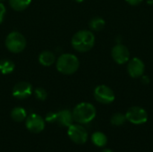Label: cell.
<instances>
[{
    "label": "cell",
    "instance_id": "obj_25",
    "mask_svg": "<svg viewBox=\"0 0 153 152\" xmlns=\"http://www.w3.org/2000/svg\"><path fill=\"white\" fill-rule=\"evenodd\" d=\"M74 2H76V3H82V2H83L84 0H74Z\"/></svg>",
    "mask_w": 153,
    "mask_h": 152
},
{
    "label": "cell",
    "instance_id": "obj_26",
    "mask_svg": "<svg viewBox=\"0 0 153 152\" xmlns=\"http://www.w3.org/2000/svg\"><path fill=\"white\" fill-rule=\"evenodd\" d=\"M0 1H2V0H0Z\"/></svg>",
    "mask_w": 153,
    "mask_h": 152
},
{
    "label": "cell",
    "instance_id": "obj_21",
    "mask_svg": "<svg viewBox=\"0 0 153 152\" xmlns=\"http://www.w3.org/2000/svg\"><path fill=\"white\" fill-rule=\"evenodd\" d=\"M5 13H6V9L4 4L0 3V24L4 22V17H5Z\"/></svg>",
    "mask_w": 153,
    "mask_h": 152
},
{
    "label": "cell",
    "instance_id": "obj_13",
    "mask_svg": "<svg viewBox=\"0 0 153 152\" xmlns=\"http://www.w3.org/2000/svg\"><path fill=\"white\" fill-rule=\"evenodd\" d=\"M39 62L43 66H51L56 62V56L53 52L49 50H44L39 56Z\"/></svg>",
    "mask_w": 153,
    "mask_h": 152
},
{
    "label": "cell",
    "instance_id": "obj_11",
    "mask_svg": "<svg viewBox=\"0 0 153 152\" xmlns=\"http://www.w3.org/2000/svg\"><path fill=\"white\" fill-rule=\"evenodd\" d=\"M145 71V65L139 57H133L129 59L127 64V72L132 78H140L143 75Z\"/></svg>",
    "mask_w": 153,
    "mask_h": 152
},
{
    "label": "cell",
    "instance_id": "obj_19",
    "mask_svg": "<svg viewBox=\"0 0 153 152\" xmlns=\"http://www.w3.org/2000/svg\"><path fill=\"white\" fill-rule=\"evenodd\" d=\"M126 121H127L126 116L122 113H115L110 118V123L114 126H121L126 123Z\"/></svg>",
    "mask_w": 153,
    "mask_h": 152
},
{
    "label": "cell",
    "instance_id": "obj_24",
    "mask_svg": "<svg viewBox=\"0 0 153 152\" xmlns=\"http://www.w3.org/2000/svg\"><path fill=\"white\" fill-rule=\"evenodd\" d=\"M100 152H114L113 151H111V150H109V149H104V150H102Z\"/></svg>",
    "mask_w": 153,
    "mask_h": 152
},
{
    "label": "cell",
    "instance_id": "obj_5",
    "mask_svg": "<svg viewBox=\"0 0 153 152\" xmlns=\"http://www.w3.org/2000/svg\"><path fill=\"white\" fill-rule=\"evenodd\" d=\"M67 133L71 141L76 144H83L88 140V132L81 124H72L68 127Z\"/></svg>",
    "mask_w": 153,
    "mask_h": 152
},
{
    "label": "cell",
    "instance_id": "obj_6",
    "mask_svg": "<svg viewBox=\"0 0 153 152\" xmlns=\"http://www.w3.org/2000/svg\"><path fill=\"white\" fill-rule=\"evenodd\" d=\"M95 99L101 104L108 105L115 100V93L111 88L107 85H99L95 88L93 92Z\"/></svg>",
    "mask_w": 153,
    "mask_h": 152
},
{
    "label": "cell",
    "instance_id": "obj_7",
    "mask_svg": "<svg viewBox=\"0 0 153 152\" xmlns=\"http://www.w3.org/2000/svg\"><path fill=\"white\" fill-rule=\"evenodd\" d=\"M126 116V120L134 125H143L148 121V114L146 110L138 106L130 108L127 110Z\"/></svg>",
    "mask_w": 153,
    "mask_h": 152
},
{
    "label": "cell",
    "instance_id": "obj_4",
    "mask_svg": "<svg viewBox=\"0 0 153 152\" xmlns=\"http://www.w3.org/2000/svg\"><path fill=\"white\" fill-rule=\"evenodd\" d=\"M5 47L12 53H21L26 47V39L19 31H12L5 39Z\"/></svg>",
    "mask_w": 153,
    "mask_h": 152
},
{
    "label": "cell",
    "instance_id": "obj_10",
    "mask_svg": "<svg viewBox=\"0 0 153 152\" xmlns=\"http://www.w3.org/2000/svg\"><path fill=\"white\" fill-rule=\"evenodd\" d=\"M26 128L33 133H39L42 132L45 128V121L44 119L37 114H31L27 116L25 121Z\"/></svg>",
    "mask_w": 153,
    "mask_h": 152
},
{
    "label": "cell",
    "instance_id": "obj_12",
    "mask_svg": "<svg viewBox=\"0 0 153 152\" xmlns=\"http://www.w3.org/2000/svg\"><path fill=\"white\" fill-rule=\"evenodd\" d=\"M74 122L73 113L68 109L60 110L55 113V123L63 127H69Z\"/></svg>",
    "mask_w": 153,
    "mask_h": 152
},
{
    "label": "cell",
    "instance_id": "obj_18",
    "mask_svg": "<svg viewBox=\"0 0 153 152\" xmlns=\"http://www.w3.org/2000/svg\"><path fill=\"white\" fill-rule=\"evenodd\" d=\"M89 27L93 31H100L105 27V20L99 16L93 17L89 22Z\"/></svg>",
    "mask_w": 153,
    "mask_h": 152
},
{
    "label": "cell",
    "instance_id": "obj_23",
    "mask_svg": "<svg viewBox=\"0 0 153 152\" xmlns=\"http://www.w3.org/2000/svg\"><path fill=\"white\" fill-rule=\"evenodd\" d=\"M142 77H143V78H142V79H143V80H142V82H143V83H145V84H146V83H149V82H150L149 77H147V76H143V75Z\"/></svg>",
    "mask_w": 153,
    "mask_h": 152
},
{
    "label": "cell",
    "instance_id": "obj_3",
    "mask_svg": "<svg viewBox=\"0 0 153 152\" xmlns=\"http://www.w3.org/2000/svg\"><path fill=\"white\" fill-rule=\"evenodd\" d=\"M74 121L78 124L84 125L91 122L96 116L95 107L88 102H82L78 104L73 110Z\"/></svg>",
    "mask_w": 153,
    "mask_h": 152
},
{
    "label": "cell",
    "instance_id": "obj_17",
    "mask_svg": "<svg viewBox=\"0 0 153 152\" xmlns=\"http://www.w3.org/2000/svg\"><path fill=\"white\" fill-rule=\"evenodd\" d=\"M31 3V0H9L10 6L18 12L25 10Z\"/></svg>",
    "mask_w": 153,
    "mask_h": 152
},
{
    "label": "cell",
    "instance_id": "obj_2",
    "mask_svg": "<svg viewBox=\"0 0 153 152\" xmlns=\"http://www.w3.org/2000/svg\"><path fill=\"white\" fill-rule=\"evenodd\" d=\"M80 66V62L77 56L74 54L65 53L61 55L56 63V67L57 71L65 75L74 74L77 72Z\"/></svg>",
    "mask_w": 153,
    "mask_h": 152
},
{
    "label": "cell",
    "instance_id": "obj_1",
    "mask_svg": "<svg viewBox=\"0 0 153 152\" xmlns=\"http://www.w3.org/2000/svg\"><path fill=\"white\" fill-rule=\"evenodd\" d=\"M71 43L76 51L81 53L88 52L95 44V36L91 30H82L73 36Z\"/></svg>",
    "mask_w": 153,
    "mask_h": 152
},
{
    "label": "cell",
    "instance_id": "obj_16",
    "mask_svg": "<svg viewBox=\"0 0 153 152\" xmlns=\"http://www.w3.org/2000/svg\"><path fill=\"white\" fill-rule=\"evenodd\" d=\"M15 68L14 63L7 58L0 60V72L3 74H9L13 72Z\"/></svg>",
    "mask_w": 153,
    "mask_h": 152
},
{
    "label": "cell",
    "instance_id": "obj_15",
    "mask_svg": "<svg viewBox=\"0 0 153 152\" xmlns=\"http://www.w3.org/2000/svg\"><path fill=\"white\" fill-rule=\"evenodd\" d=\"M91 142L92 143L97 147H105L108 143V138L107 136L101 133V132H95L91 135Z\"/></svg>",
    "mask_w": 153,
    "mask_h": 152
},
{
    "label": "cell",
    "instance_id": "obj_14",
    "mask_svg": "<svg viewBox=\"0 0 153 152\" xmlns=\"http://www.w3.org/2000/svg\"><path fill=\"white\" fill-rule=\"evenodd\" d=\"M11 117L15 122H18V123L22 122V121L26 120V118H27L26 110L22 107H16V108H13V110L11 111Z\"/></svg>",
    "mask_w": 153,
    "mask_h": 152
},
{
    "label": "cell",
    "instance_id": "obj_8",
    "mask_svg": "<svg viewBox=\"0 0 153 152\" xmlns=\"http://www.w3.org/2000/svg\"><path fill=\"white\" fill-rule=\"evenodd\" d=\"M111 56L114 61L118 65H125L130 59V52L127 47L122 43H117L111 51Z\"/></svg>",
    "mask_w": 153,
    "mask_h": 152
},
{
    "label": "cell",
    "instance_id": "obj_20",
    "mask_svg": "<svg viewBox=\"0 0 153 152\" xmlns=\"http://www.w3.org/2000/svg\"><path fill=\"white\" fill-rule=\"evenodd\" d=\"M33 93H34L35 98H36L38 100H39V101H44V100H46L47 98H48V92H47V90H46L44 88H42V87H38V88H36V89L33 90Z\"/></svg>",
    "mask_w": 153,
    "mask_h": 152
},
{
    "label": "cell",
    "instance_id": "obj_22",
    "mask_svg": "<svg viewBox=\"0 0 153 152\" xmlns=\"http://www.w3.org/2000/svg\"><path fill=\"white\" fill-rule=\"evenodd\" d=\"M126 3H128L130 5H132V6H137V5H139L143 0H126Z\"/></svg>",
    "mask_w": 153,
    "mask_h": 152
},
{
    "label": "cell",
    "instance_id": "obj_9",
    "mask_svg": "<svg viewBox=\"0 0 153 152\" xmlns=\"http://www.w3.org/2000/svg\"><path fill=\"white\" fill-rule=\"evenodd\" d=\"M33 93V88L30 83L28 82H19L13 88L12 94L17 99H25L29 98Z\"/></svg>",
    "mask_w": 153,
    "mask_h": 152
}]
</instances>
